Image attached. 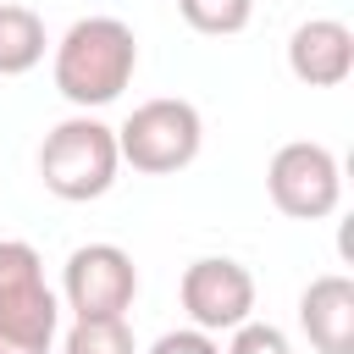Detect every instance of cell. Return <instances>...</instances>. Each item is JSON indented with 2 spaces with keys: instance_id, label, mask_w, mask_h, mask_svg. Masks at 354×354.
Returning a JSON list of instances; mask_svg holds the SVG:
<instances>
[{
  "instance_id": "15",
  "label": "cell",
  "mask_w": 354,
  "mask_h": 354,
  "mask_svg": "<svg viewBox=\"0 0 354 354\" xmlns=\"http://www.w3.org/2000/svg\"><path fill=\"white\" fill-rule=\"evenodd\" d=\"M0 354H50V348H33V343H22V337L0 332Z\"/></svg>"
},
{
  "instance_id": "3",
  "label": "cell",
  "mask_w": 354,
  "mask_h": 354,
  "mask_svg": "<svg viewBox=\"0 0 354 354\" xmlns=\"http://www.w3.org/2000/svg\"><path fill=\"white\" fill-rule=\"evenodd\" d=\"M199 144H205V116L194 100H144L133 105V116L116 127V149H122V166L144 171V177H171L183 166L199 160Z\"/></svg>"
},
{
  "instance_id": "11",
  "label": "cell",
  "mask_w": 354,
  "mask_h": 354,
  "mask_svg": "<svg viewBox=\"0 0 354 354\" xmlns=\"http://www.w3.org/2000/svg\"><path fill=\"white\" fill-rule=\"evenodd\" d=\"M61 354H138L127 315H77L61 337Z\"/></svg>"
},
{
  "instance_id": "12",
  "label": "cell",
  "mask_w": 354,
  "mask_h": 354,
  "mask_svg": "<svg viewBox=\"0 0 354 354\" xmlns=\"http://www.w3.org/2000/svg\"><path fill=\"white\" fill-rule=\"evenodd\" d=\"M177 17L205 39H232V33L249 28L254 0H177Z\"/></svg>"
},
{
  "instance_id": "4",
  "label": "cell",
  "mask_w": 354,
  "mask_h": 354,
  "mask_svg": "<svg viewBox=\"0 0 354 354\" xmlns=\"http://www.w3.org/2000/svg\"><path fill=\"white\" fill-rule=\"evenodd\" d=\"M266 194L282 216L293 221H326L343 205V166L326 144L315 138H293L271 155L266 166Z\"/></svg>"
},
{
  "instance_id": "8",
  "label": "cell",
  "mask_w": 354,
  "mask_h": 354,
  "mask_svg": "<svg viewBox=\"0 0 354 354\" xmlns=\"http://www.w3.org/2000/svg\"><path fill=\"white\" fill-rule=\"evenodd\" d=\"M288 72L304 88H337L354 72V28L337 17H310L288 33Z\"/></svg>"
},
{
  "instance_id": "1",
  "label": "cell",
  "mask_w": 354,
  "mask_h": 354,
  "mask_svg": "<svg viewBox=\"0 0 354 354\" xmlns=\"http://www.w3.org/2000/svg\"><path fill=\"white\" fill-rule=\"evenodd\" d=\"M55 88L77 111H100L122 100V88L138 72V39L122 17H77L55 44Z\"/></svg>"
},
{
  "instance_id": "9",
  "label": "cell",
  "mask_w": 354,
  "mask_h": 354,
  "mask_svg": "<svg viewBox=\"0 0 354 354\" xmlns=\"http://www.w3.org/2000/svg\"><path fill=\"white\" fill-rule=\"evenodd\" d=\"M299 326L315 354H354V282L343 271L315 277L299 293Z\"/></svg>"
},
{
  "instance_id": "10",
  "label": "cell",
  "mask_w": 354,
  "mask_h": 354,
  "mask_svg": "<svg viewBox=\"0 0 354 354\" xmlns=\"http://www.w3.org/2000/svg\"><path fill=\"white\" fill-rule=\"evenodd\" d=\"M44 17L33 6L0 0V77H22L44 61Z\"/></svg>"
},
{
  "instance_id": "13",
  "label": "cell",
  "mask_w": 354,
  "mask_h": 354,
  "mask_svg": "<svg viewBox=\"0 0 354 354\" xmlns=\"http://www.w3.org/2000/svg\"><path fill=\"white\" fill-rule=\"evenodd\" d=\"M221 354H293V343H288V332L282 326H271V321H243V326H232L227 332V348Z\"/></svg>"
},
{
  "instance_id": "5",
  "label": "cell",
  "mask_w": 354,
  "mask_h": 354,
  "mask_svg": "<svg viewBox=\"0 0 354 354\" xmlns=\"http://www.w3.org/2000/svg\"><path fill=\"white\" fill-rule=\"evenodd\" d=\"M55 326H61V299L44 282L39 249L22 238H6L0 243V332L22 337L33 348H50Z\"/></svg>"
},
{
  "instance_id": "6",
  "label": "cell",
  "mask_w": 354,
  "mask_h": 354,
  "mask_svg": "<svg viewBox=\"0 0 354 354\" xmlns=\"http://www.w3.org/2000/svg\"><path fill=\"white\" fill-rule=\"evenodd\" d=\"M138 293V266L122 243H83L61 266V304L77 315H127Z\"/></svg>"
},
{
  "instance_id": "2",
  "label": "cell",
  "mask_w": 354,
  "mask_h": 354,
  "mask_svg": "<svg viewBox=\"0 0 354 354\" xmlns=\"http://www.w3.org/2000/svg\"><path fill=\"white\" fill-rule=\"evenodd\" d=\"M122 171V149H116V127H105L100 116L77 111L66 122H55L39 144V183L66 199V205H88L100 194H111Z\"/></svg>"
},
{
  "instance_id": "14",
  "label": "cell",
  "mask_w": 354,
  "mask_h": 354,
  "mask_svg": "<svg viewBox=\"0 0 354 354\" xmlns=\"http://www.w3.org/2000/svg\"><path fill=\"white\" fill-rule=\"evenodd\" d=\"M149 354H221L216 332H199V326H177V332H160L149 343Z\"/></svg>"
},
{
  "instance_id": "7",
  "label": "cell",
  "mask_w": 354,
  "mask_h": 354,
  "mask_svg": "<svg viewBox=\"0 0 354 354\" xmlns=\"http://www.w3.org/2000/svg\"><path fill=\"white\" fill-rule=\"evenodd\" d=\"M177 299L188 310V326L199 332H232L254 315V277L243 260H227V254H205L183 271L177 282Z\"/></svg>"
}]
</instances>
